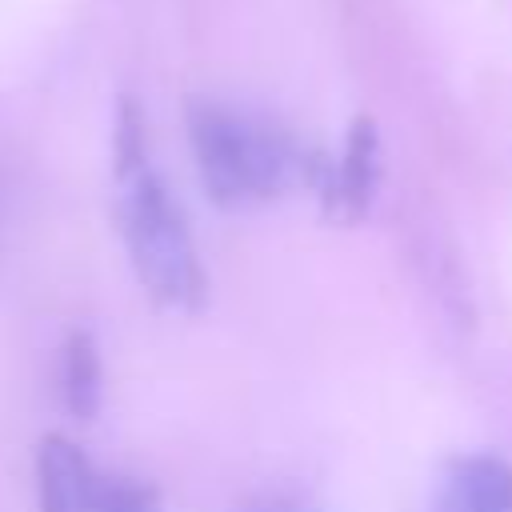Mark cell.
I'll list each match as a JSON object with an SVG mask.
<instances>
[{"label":"cell","instance_id":"obj_1","mask_svg":"<svg viewBox=\"0 0 512 512\" xmlns=\"http://www.w3.org/2000/svg\"><path fill=\"white\" fill-rule=\"evenodd\" d=\"M188 136L208 196L224 208L256 204L284 192L300 168L296 148L264 120L224 104H192Z\"/></svg>","mask_w":512,"mask_h":512},{"label":"cell","instance_id":"obj_2","mask_svg":"<svg viewBox=\"0 0 512 512\" xmlns=\"http://www.w3.org/2000/svg\"><path fill=\"white\" fill-rule=\"evenodd\" d=\"M120 228H124L132 272L156 304L180 308V312H192L204 304L208 280H204L188 220L156 172L148 168L128 172Z\"/></svg>","mask_w":512,"mask_h":512},{"label":"cell","instance_id":"obj_3","mask_svg":"<svg viewBox=\"0 0 512 512\" xmlns=\"http://www.w3.org/2000/svg\"><path fill=\"white\" fill-rule=\"evenodd\" d=\"M100 476L92 460L60 432L36 444V504L40 512H96Z\"/></svg>","mask_w":512,"mask_h":512},{"label":"cell","instance_id":"obj_4","mask_svg":"<svg viewBox=\"0 0 512 512\" xmlns=\"http://www.w3.org/2000/svg\"><path fill=\"white\" fill-rule=\"evenodd\" d=\"M432 512H512V468L500 456L476 452L448 464Z\"/></svg>","mask_w":512,"mask_h":512},{"label":"cell","instance_id":"obj_5","mask_svg":"<svg viewBox=\"0 0 512 512\" xmlns=\"http://www.w3.org/2000/svg\"><path fill=\"white\" fill-rule=\"evenodd\" d=\"M60 392L64 404L76 420H92L104 396V368H100V352L92 344L88 332H72L64 344V360H60Z\"/></svg>","mask_w":512,"mask_h":512},{"label":"cell","instance_id":"obj_6","mask_svg":"<svg viewBox=\"0 0 512 512\" xmlns=\"http://www.w3.org/2000/svg\"><path fill=\"white\" fill-rule=\"evenodd\" d=\"M372 180H376V136H372V124L360 120L348 136V148H344V160L332 176V204L348 216H360L368 196H372Z\"/></svg>","mask_w":512,"mask_h":512},{"label":"cell","instance_id":"obj_7","mask_svg":"<svg viewBox=\"0 0 512 512\" xmlns=\"http://www.w3.org/2000/svg\"><path fill=\"white\" fill-rule=\"evenodd\" d=\"M96 512H156V492L140 480L112 476L100 484V504Z\"/></svg>","mask_w":512,"mask_h":512},{"label":"cell","instance_id":"obj_8","mask_svg":"<svg viewBox=\"0 0 512 512\" xmlns=\"http://www.w3.org/2000/svg\"><path fill=\"white\" fill-rule=\"evenodd\" d=\"M240 512H320V508H312L304 500H292V496H268V500H256Z\"/></svg>","mask_w":512,"mask_h":512}]
</instances>
